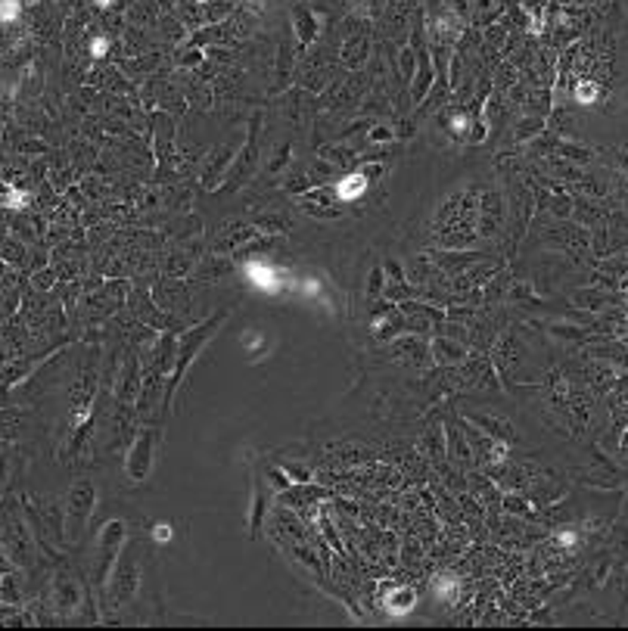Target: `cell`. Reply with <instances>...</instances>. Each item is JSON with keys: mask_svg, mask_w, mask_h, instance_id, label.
Returning <instances> with one entry per match:
<instances>
[{"mask_svg": "<svg viewBox=\"0 0 628 631\" xmlns=\"http://www.w3.org/2000/svg\"><path fill=\"white\" fill-rule=\"evenodd\" d=\"M25 199H28V196H25L22 190H13L10 196H6V206H10V208H22V206H25Z\"/></svg>", "mask_w": 628, "mask_h": 631, "instance_id": "52a82bcc", "label": "cell"}, {"mask_svg": "<svg viewBox=\"0 0 628 631\" xmlns=\"http://www.w3.org/2000/svg\"><path fill=\"white\" fill-rule=\"evenodd\" d=\"M597 90H601V87H597L594 81H582V85L575 87V100H579V103H594Z\"/></svg>", "mask_w": 628, "mask_h": 631, "instance_id": "277c9868", "label": "cell"}, {"mask_svg": "<svg viewBox=\"0 0 628 631\" xmlns=\"http://www.w3.org/2000/svg\"><path fill=\"white\" fill-rule=\"evenodd\" d=\"M94 4H96V6H109L112 0H94Z\"/></svg>", "mask_w": 628, "mask_h": 631, "instance_id": "ba28073f", "label": "cell"}, {"mask_svg": "<svg viewBox=\"0 0 628 631\" xmlns=\"http://www.w3.org/2000/svg\"><path fill=\"white\" fill-rule=\"evenodd\" d=\"M153 538L159 541V544L171 541V525H168V523H156V525H153Z\"/></svg>", "mask_w": 628, "mask_h": 631, "instance_id": "5b68a950", "label": "cell"}, {"mask_svg": "<svg viewBox=\"0 0 628 631\" xmlns=\"http://www.w3.org/2000/svg\"><path fill=\"white\" fill-rule=\"evenodd\" d=\"M19 16H22V4H19V0H0V22H4V25L16 22Z\"/></svg>", "mask_w": 628, "mask_h": 631, "instance_id": "3957f363", "label": "cell"}, {"mask_svg": "<svg viewBox=\"0 0 628 631\" xmlns=\"http://www.w3.org/2000/svg\"><path fill=\"white\" fill-rule=\"evenodd\" d=\"M364 190H368V177L364 175H348L336 184V196L342 202H355L358 196H364Z\"/></svg>", "mask_w": 628, "mask_h": 631, "instance_id": "7a4b0ae2", "label": "cell"}, {"mask_svg": "<svg viewBox=\"0 0 628 631\" xmlns=\"http://www.w3.org/2000/svg\"><path fill=\"white\" fill-rule=\"evenodd\" d=\"M243 274H246V280H249L256 289L265 292V296H277V292H283L287 283H289L287 277H280L268 261H246Z\"/></svg>", "mask_w": 628, "mask_h": 631, "instance_id": "6da1fadb", "label": "cell"}, {"mask_svg": "<svg viewBox=\"0 0 628 631\" xmlns=\"http://www.w3.org/2000/svg\"><path fill=\"white\" fill-rule=\"evenodd\" d=\"M106 50H109V41H106V37H94V41H91V54H94L96 59L106 56Z\"/></svg>", "mask_w": 628, "mask_h": 631, "instance_id": "8992f818", "label": "cell"}]
</instances>
